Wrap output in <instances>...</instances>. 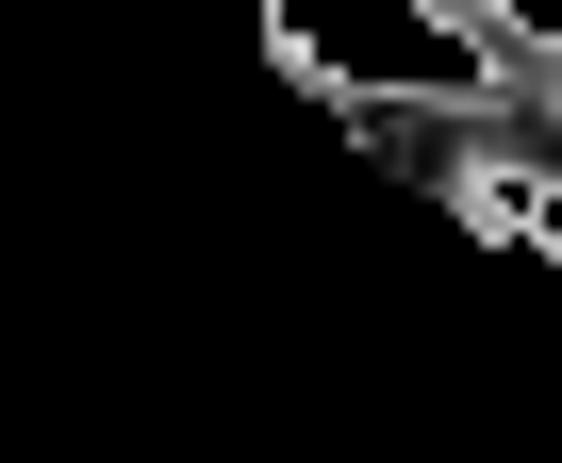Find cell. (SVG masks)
<instances>
[{"mask_svg":"<svg viewBox=\"0 0 562 463\" xmlns=\"http://www.w3.org/2000/svg\"><path fill=\"white\" fill-rule=\"evenodd\" d=\"M447 215H463V232H513V249H562V166L463 149V166H447Z\"/></svg>","mask_w":562,"mask_h":463,"instance_id":"cell-1","label":"cell"}]
</instances>
